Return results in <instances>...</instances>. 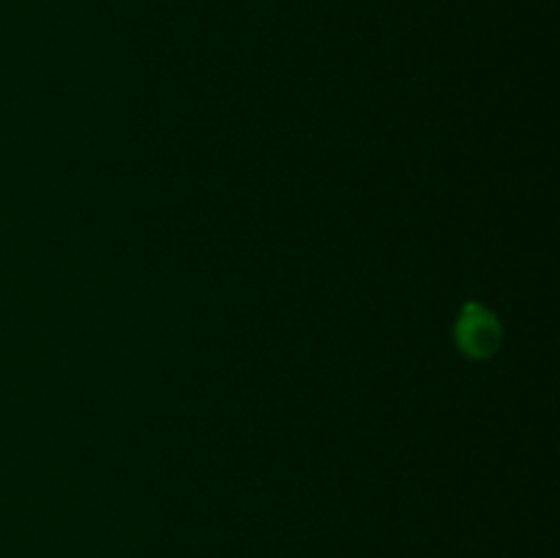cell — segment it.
I'll return each mask as SVG.
<instances>
[{
	"label": "cell",
	"instance_id": "6da1fadb",
	"mask_svg": "<svg viewBox=\"0 0 560 558\" xmlns=\"http://www.w3.org/2000/svg\"><path fill=\"white\" fill-rule=\"evenodd\" d=\"M501 323L492 315L487 306L470 304L463 306L457 317V326H454V339H457L459 350L470 359H490L498 348H501Z\"/></svg>",
	"mask_w": 560,
	"mask_h": 558
}]
</instances>
